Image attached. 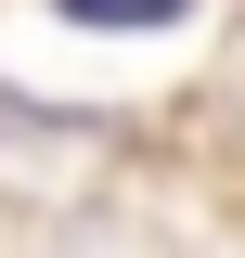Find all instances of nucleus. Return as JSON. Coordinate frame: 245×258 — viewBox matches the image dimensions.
<instances>
[{"instance_id": "f257e3e1", "label": "nucleus", "mask_w": 245, "mask_h": 258, "mask_svg": "<svg viewBox=\"0 0 245 258\" xmlns=\"http://www.w3.org/2000/svg\"><path fill=\"white\" fill-rule=\"evenodd\" d=\"M52 13H78V26H181L194 0H52Z\"/></svg>"}]
</instances>
